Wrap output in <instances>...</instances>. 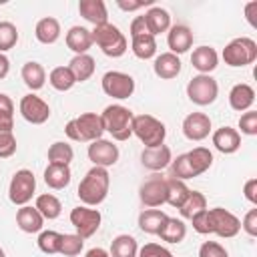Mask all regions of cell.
<instances>
[{
  "instance_id": "6da1fadb",
  "label": "cell",
  "mask_w": 257,
  "mask_h": 257,
  "mask_svg": "<svg viewBox=\"0 0 257 257\" xmlns=\"http://www.w3.org/2000/svg\"><path fill=\"white\" fill-rule=\"evenodd\" d=\"M193 229L199 235H219L223 239H231L241 231V221L227 209L215 207V209H203L193 219Z\"/></svg>"
},
{
  "instance_id": "7a4b0ae2",
  "label": "cell",
  "mask_w": 257,
  "mask_h": 257,
  "mask_svg": "<svg viewBox=\"0 0 257 257\" xmlns=\"http://www.w3.org/2000/svg\"><path fill=\"white\" fill-rule=\"evenodd\" d=\"M108 187H110V175H108V171L104 167H92L82 177L76 195H78V199L86 207H96V205H100L106 199Z\"/></svg>"
},
{
  "instance_id": "3957f363",
  "label": "cell",
  "mask_w": 257,
  "mask_h": 257,
  "mask_svg": "<svg viewBox=\"0 0 257 257\" xmlns=\"http://www.w3.org/2000/svg\"><path fill=\"white\" fill-rule=\"evenodd\" d=\"M64 133L70 141L76 143H92L102 139L104 133V124H102V116L96 112H82L76 118H70L64 126Z\"/></svg>"
},
{
  "instance_id": "277c9868",
  "label": "cell",
  "mask_w": 257,
  "mask_h": 257,
  "mask_svg": "<svg viewBox=\"0 0 257 257\" xmlns=\"http://www.w3.org/2000/svg\"><path fill=\"white\" fill-rule=\"evenodd\" d=\"M104 131L112 135L114 141H126L133 135V110L122 104H108L102 110Z\"/></svg>"
},
{
  "instance_id": "5b68a950",
  "label": "cell",
  "mask_w": 257,
  "mask_h": 257,
  "mask_svg": "<svg viewBox=\"0 0 257 257\" xmlns=\"http://www.w3.org/2000/svg\"><path fill=\"white\" fill-rule=\"evenodd\" d=\"M90 32H92V42H96L100 46V50L110 58L122 56L128 48V42H126L124 34L118 30V26H114L110 22L94 26V30H90Z\"/></svg>"
},
{
  "instance_id": "8992f818",
  "label": "cell",
  "mask_w": 257,
  "mask_h": 257,
  "mask_svg": "<svg viewBox=\"0 0 257 257\" xmlns=\"http://www.w3.org/2000/svg\"><path fill=\"white\" fill-rule=\"evenodd\" d=\"M133 135L145 145V149H153L165 145L167 128L153 114H137L133 116Z\"/></svg>"
},
{
  "instance_id": "52a82bcc",
  "label": "cell",
  "mask_w": 257,
  "mask_h": 257,
  "mask_svg": "<svg viewBox=\"0 0 257 257\" xmlns=\"http://www.w3.org/2000/svg\"><path fill=\"white\" fill-rule=\"evenodd\" d=\"M255 58H257V42L253 38H247V36L233 38L223 48V60H225V64H229L233 68L253 64Z\"/></svg>"
},
{
  "instance_id": "ba28073f",
  "label": "cell",
  "mask_w": 257,
  "mask_h": 257,
  "mask_svg": "<svg viewBox=\"0 0 257 257\" xmlns=\"http://www.w3.org/2000/svg\"><path fill=\"white\" fill-rule=\"evenodd\" d=\"M219 94V84L211 74H197L187 84V96L199 106L213 104Z\"/></svg>"
},
{
  "instance_id": "9c48e42d",
  "label": "cell",
  "mask_w": 257,
  "mask_h": 257,
  "mask_svg": "<svg viewBox=\"0 0 257 257\" xmlns=\"http://www.w3.org/2000/svg\"><path fill=\"white\" fill-rule=\"evenodd\" d=\"M36 191V179H34V173L28 171V169H20L12 175L10 179V185H8V199L14 203V205H26L32 195Z\"/></svg>"
},
{
  "instance_id": "30bf717a",
  "label": "cell",
  "mask_w": 257,
  "mask_h": 257,
  "mask_svg": "<svg viewBox=\"0 0 257 257\" xmlns=\"http://www.w3.org/2000/svg\"><path fill=\"white\" fill-rule=\"evenodd\" d=\"M100 86H102V92L106 96L122 100V98H128L135 92V78L126 72H120V70H108L102 76Z\"/></svg>"
},
{
  "instance_id": "8fae6325",
  "label": "cell",
  "mask_w": 257,
  "mask_h": 257,
  "mask_svg": "<svg viewBox=\"0 0 257 257\" xmlns=\"http://www.w3.org/2000/svg\"><path fill=\"white\" fill-rule=\"evenodd\" d=\"M100 221H102L100 213H98L96 209L86 207V205H78V207H74V209L70 211V223L74 225L76 235L82 237V239L92 237V235L98 231Z\"/></svg>"
},
{
  "instance_id": "7c38bea8",
  "label": "cell",
  "mask_w": 257,
  "mask_h": 257,
  "mask_svg": "<svg viewBox=\"0 0 257 257\" xmlns=\"http://www.w3.org/2000/svg\"><path fill=\"white\" fill-rule=\"evenodd\" d=\"M141 203L145 207H161L167 203V179L161 175L149 177L139 189Z\"/></svg>"
},
{
  "instance_id": "4fadbf2b",
  "label": "cell",
  "mask_w": 257,
  "mask_h": 257,
  "mask_svg": "<svg viewBox=\"0 0 257 257\" xmlns=\"http://www.w3.org/2000/svg\"><path fill=\"white\" fill-rule=\"evenodd\" d=\"M20 114L24 120H28L32 124H42L50 118V106L40 96L30 92L20 98Z\"/></svg>"
},
{
  "instance_id": "5bb4252c",
  "label": "cell",
  "mask_w": 257,
  "mask_h": 257,
  "mask_svg": "<svg viewBox=\"0 0 257 257\" xmlns=\"http://www.w3.org/2000/svg\"><path fill=\"white\" fill-rule=\"evenodd\" d=\"M88 159L92 161L94 167H112L116 161H118V147L112 143V141H106V139H98V141H92L88 145V151H86Z\"/></svg>"
},
{
  "instance_id": "9a60e30c",
  "label": "cell",
  "mask_w": 257,
  "mask_h": 257,
  "mask_svg": "<svg viewBox=\"0 0 257 257\" xmlns=\"http://www.w3.org/2000/svg\"><path fill=\"white\" fill-rule=\"evenodd\" d=\"M211 133V118L205 112H191L183 120V135L189 141H203Z\"/></svg>"
},
{
  "instance_id": "2e32d148",
  "label": "cell",
  "mask_w": 257,
  "mask_h": 257,
  "mask_svg": "<svg viewBox=\"0 0 257 257\" xmlns=\"http://www.w3.org/2000/svg\"><path fill=\"white\" fill-rule=\"evenodd\" d=\"M173 161V153L167 145H159V147H153V149H143L141 153V163L145 169L149 171H163L171 165Z\"/></svg>"
},
{
  "instance_id": "e0dca14e",
  "label": "cell",
  "mask_w": 257,
  "mask_h": 257,
  "mask_svg": "<svg viewBox=\"0 0 257 257\" xmlns=\"http://www.w3.org/2000/svg\"><path fill=\"white\" fill-rule=\"evenodd\" d=\"M167 44L171 48L173 54H185L191 46H193V32L189 26L185 24H175L169 28V34H167Z\"/></svg>"
},
{
  "instance_id": "ac0fdd59",
  "label": "cell",
  "mask_w": 257,
  "mask_h": 257,
  "mask_svg": "<svg viewBox=\"0 0 257 257\" xmlns=\"http://www.w3.org/2000/svg\"><path fill=\"white\" fill-rule=\"evenodd\" d=\"M213 145L219 153L233 155L241 147V135H239V131H235L231 126H221L213 133Z\"/></svg>"
},
{
  "instance_id": "d6986e66",
  "label": "cell",
  "mask_w": 257,
  "mask_h": 257,
  "mask_svg": "<svg viewBox=\"0 0 257 257\" xmlns=\"http://www.w3.org/2000/svg\"><path fill=\"white\" fill-rule=\"evenodd\" d=\"M191 64L193 68H197L201 74H209L217 68L219 64V54L213 46H199L193 50L191 54Z\"/></svg>"
},
{
  "instance_id": "ffe728a7",
  "label": "cell",
  "mask_w": 257,
  "mask_h": 257,
  "mask_svg": "<svg viewBox=\"0 0 257 257\" xmlns=\"http://www.w3.org/2000/svg\"><path fill=\"white\" fill-rule=\"evenodd\" d=\"M255 102V90L253 86L245 84V82H239L235 84L231 90H229V106L237 112H243V110H251Z\"/></svg>"
},
{
  "instance_id": "44dd1931",
  "label": "cell",
  "mask_w": 257,
  "mask_h": 257,
  "mask_svg": "<svg viewBox=\"0 0 257 257\" xmlns=\"http://www.w3.org/2000/svg\"><path fill=\"white\" fill-rule=\"evenodd\" d=\"M78 12L84 20H88L94 26H100V24L108 22L106 4L102 0H80L78 2Z\"/></svg>"
},
{
  "instance_id": "7402d4cb",
  "label": "cell",
  "mask_w": 257,
  "mask_h": 257,
  "mask_svg": "<svg viewBox=\"0 0 257 257\" xmlns=\"http://www.w3.org/2000/svg\"><path fill=\"white\" fill-rule=\"evenodd\" d=\"M153 70L159 78L163 80H171L175 76H179L181 72V58L173 52H163L155 58V64H153Z\"/></svg>"
},
{
  "instance_id": "603a6c76",
  "label": "cell",
  "mask_w": 257,
  "mask_h": 257,
  "mask_svg": "<svg viewBox=\"0 0 257 257\" xmlns=\"http://www.w3.org/2000/svg\"><path fill=\"white\" fill-rule=\"evenodd\" d=\"M16 225H18L24 233H38V231H42L44 217L38 213L36 207L22 205V207L16 211Z\"/></svg>"
},
{
  "instance_id": "cb8c5ba5",
  "label": "cell",
  "mask_w": 257,
  "mask_h": 257,
  "mask_svg": "<svg viewBox=\"0 0 257 257\" xmlns=\"http://www.w3.org/2000/svg\"><path fill=\"white\" fill-rule=\"evenodd\" d=\"M92 44H94L92 42V32L84 26H72L66 32V46L74 54H86Z\"/></svg>"
},
{
  "instance_id": "d4e9b609",
  "label": "cell",
  "mask_w": 257,
  "mask_h": 257,
  "mask_svg": "<svg viewBox=\"0 0 257 257\" xmlns=\"http://www.w3.org/2000/svg\"><path fill=\"white\" fill-rule=\"evenodd\" d=\"M143 18H145V24H147V28H149V32H151L153 36H157V34H161V32H167V30L171 28V16H169V12H167L165 8H161V6L149 8Z\"/></svg>"
},
{
  "instance_id": "484cf974",
  "label": "cell",
  "mask_w": 257,
  "mask_h": 257,
  "mask_svg": "<svg viewBox=\"0 0 257 257\" xmlns=\"http://www.w3.org/2000/svg\"><path fill=\"white\" fill-rule=\"evenodd\" d=\"M34 36L38 42L42 44H54L58 38H60V22L52 16H46V18H40L36 22V28H34Z\"/></svg>"
},
{
  "instance_id": "4316f807",
  "label": "cell",
  "mask_w": 257,
  "mask_h": 257,
  "mask_svg": "<svg viewBox=\"0 0 257 257\" xmlns=\"http://www.w3.org/2000/svg\"><path fill=\"white\" fill-rule=\"evenodd\" d=\"M94 58L90 54H74L72 60L68 62V68L74 76L76 82H84L94 74Z\"/></svg>"
},
{
  "instance_id": "83f0119b",
  "label": "cell",
  "mask_w": 257,
  "mask_h": 257,
  "mask_svg": "<svg viewBox=\"0 0 257 257\" xmlns=\"http://www.w3.org/2000/svg\"><path fill=\"white\" fill-rule=\"evenodd\" d=\"M185 155H187V161H189V167H191L193 177L203 175L213 165V153L207 147H195L193 151H189Z\"/></svg>"
},
{
  "instance_id": "f1b7e54d",
  "label": "cell",
  "mask_w": 257,
  "mask_h": 257,
  "mask_svg": "<svg viewBox=\"0 0 257 257\" xmlns=\"http://www.w3.org/2000/svg\"><path fill=\"white\" fill-rule=\"evenodd\" d=\"M70 177H72V173H70L68 165H48L44 169V183L50 189H56V191L68 187Z\"/></svg>"
},
{
  "instance_id": "f546056e",
  "label": "cell",
  "mask_w": 257,
  "mask_h": 257,
  "mask_svg": "<svg viewBox=\"0 0 257 257\" xmlns=\"http://www.w3.org/2000/svg\"><path fill=\"white\" fill-rule=\"evenodd\" d=\"M20 74H22L24 84H26L30 90H40V88L44 86V82H46V70H44V66H42L40 62H34V60L26 62V64L22 66Z\"/></svg>"
},
{
  "instance_id": "4dcf8cb0",
  "label": "cell",
  "mask_w": 257,
  "mask_h": 257,
  "mask_svg": "<svg viewBox=\"0 0 257 257\" xmlns=\"http://www.w3.org/2000/svg\"><path fill=\"white\" fill-rule=\"evenodd\" d=\"M167 217L169 215L165 211H161V209H147V211H143L139 215V227H141V231H145L149 235H159V231H161L163 223L167 221Z\"/></svg>"
},
{
  "instance_id": "1f68e13d",
  "label": "cell",
  "mask_w": 257,
  "mask_h": 257,
  "mask_svg": "<svg viewBox=\"0 0 257 257\" xmlns=\"http://www.w3.org/2000/svg\"><path fill=\"white\" fill-rule=\"evenodd\" d=\"M185 235H187V225L183 223V219H177V217H167V221L159 231V237L167 243H181Z\"/></svg>"
},
{
  "instance_id": "d6a6232c",
  "label": "cell",
  "mask_w": 257,
  "mask_h": 257,
  "mask_svg": "<svg viewBox=\"0 0 257 257\" xmlns=\"http://www.w3.org/2000/svg\"><path fill=\"white\" fill-rule=\"evenodd\" d=\"M139 245L137 239L131 235H116L110 243V257H137Z\"/></svg>"
},
{
  "instance_id": "836d02e7",
  "label": "cell",
  "mask_w": 257,
  "mask_h": 257,
  "mask_svg": "<svg viewBox=\"0 0 257 257\" xmlns=\"http://www.w3.org/2000/svg\"><path fill=\"white\" fill-rule=\"evenodd\" d=\"M131 50H133V54H135L137 58L149 60V58H153V56L157 54V40H155V36H151V34L135 36V38L131 40Z\"/></svg>"
},
{
  "instance_id": "e575fe53",
  "label": "cell",
  "mask_w": 257,
  "mask_h": 257,
  "mask_svg": "<svg viewBox=\"0 0 257 257\" xmlns=\"http://www.w3.org/2000/svg\"><path fill=\"white\" fill-rule=\"evenodd\" d=\"M189 191L191 189L185 185V181H179L175 177H169L167 179V203L171 207L179 209L185 203V199L189 197Z\"/></svg>"
},
{
  "instance_id": "d590c367",
  "label": "cell",
  "mask_w": 257,
  "mask_h": 257,
  "mask_svg": "<svg viewBox=\"0 0 257 257\" xmlns=\"http://www.w3.org/2000/svg\"><path fill=\"white\" fill-rule=\"evenodd\" d=\"M34 207H36L38 213H40L44 219H48V221L56 219V217L60 215V211H62V203L58 201V197H54V195H50V193L38 195Z\"/></svg>"
},
{
  "instance_id": "8d00e7d4",
  "label": "cell",
  "mask_w": 257,
  "mask_h": 257,
  "mask_svg": "<svg viewBox=\"0 0 257 257\" xmlns=\"http://www.w3.org/2000/svg\"><path fill=\"white\" fill-rule=\"evenodd\" d=\"M203 209H207V197L203 193H199V191H189V197L179 207V213H181L183 219H193Z\"/></svg>"
},
{
  "instance_id": "74e56055",
  "label": "cell",
  "mask_w": 257,
  "mask_h": 257,
  "mask_svg": "<svg viewBox=\"0 0 257 257\" xmlns=\"http://www.w3.org/2000/svg\"><path fill=\"white\" fill-rule=\"evenodd\" d=\"M48 82H50L52 88H56L60 92L70 90L76 84V80H74V76H72V72H70L68 66H56V68H52L50 74H48Z\"/></svg>"
},
{
  "instance_id": "f35d334b",
  "label": "cell",
  "mask_w": 257,
  "mask_h": 257,
  "mask_svg": "<svg viewBox=\"0 0 257 257\" xmlns=\"http://www.w3.org/2000/svg\"><path fill=\"white\" fill-rule=\"evenodd\" d=\"M74 159V151L68 143L64 141H56L50 145L48 149V165H70V161Z\"/></svg>"
},
{
  "instance_id": "ab89813d",
  "label": "cell",
  "mask_w": 257,
  "mask_h": 257,
  "mask_svg": "<svg viewBox=\"0 0 257 257\" xmlns=\"http://www.w3.org/2000/svg\"><path fill=\"white\" fill-rule=\"evenodd\" d=\"M82 247H84V239L82 237H78L76 233L74 235L72 233H64L60 237V249H58V253L64 255V257H76V255H80Z\"/></svg>"
},
{
  "instance_id": "60d3db41",
  "label": "cell",
  "mask_w": 257,
  "mask_h": 257,
  "mask_svg": "<svg viewBox=\"0 0 257 257\" xmlns=\"http://www.w3.org/2000/svg\"><path fill=\"white\" fill-rule=\"evenodd\" d=\"M14 128V102L8 94L0 92V131Z\"/></svg>"
},
{
  "instance_id": "b9f144b4",
  "label": "cell",
  "mask_w": 257,
  "mask_h": 257,
  "mask_svg": "<svg viewBox=\"0 0 257 257\" xmlns=\"http://www.w3.org/2000/svg\"><path fill=\"white\" fill-rule=\"evenodd\" d=\"M60 237H62V233H56V231H40V235H38V249L42 253H46V255L58 253Z\"/></svg>"
},
{
  "instance_id": "7bdbcfd3",
  "label": "cell",
  "mask_w": 257,
  "mask_h": 257,
  "mask_svg": "<svg viewBox=\"0 0 257 257\" xmlns=\"http://www.w3.org/2000/svg\"><path fill=\"white\" fill-rule=\"evenodd\" d=\"M18 42V30L12 22H0V54L14 48Z\"/></svg>"
},
{
  "instance_id": "ee69618b",
  "label": "cell",
  "mask_w": 257,
  "mask_h": 257,
  "mask_svg": "<svg viewBox=\"0 0 257 257\" xmlns=\"http://www.w3.org/2000/svg\"><path fill=\"white\" fill-rule=\"evenodd\" d=\"M171 175L175 179H179V181L193 179V173H191V167H189V161H187V155L185 153L171 161Z\"/></svg>"
},
{
  "instance_id": "f6af8a7d",
  "label": "cell",
  "mask_w": 257,
  "mask_h": 257,
  "mask_svg": "<svg viewBox=\"0 0 257 257\" xmlns=\"http://www.w3.org/2000/svg\"><path fill=\"white\" fill-rule=\"evenodd\" d=\"M16 137L12 131H0V159H8L16 153Z\"/></svg>"
},
{
  "instance_id": "bcb514c9",
  "label": "cell",
  "mask_w": 257,
  "mask_h": 257,
  "mask_svg": "<svg viewBox=\"0 0 257 257\" xmlns=\"http://www.w3.org/2000/svg\"><path fill=\"white\" fill-rule=\"evenodd\" d=\"M239 128L243 135L247 137H255L257 135V112L255 110H247L239 116Z\"/></svg>"
},
{
  "instance_id": "7dc6e473",
  "label": "cell",
  "mask_w": 257,
  "mask_h": 257,
  "mask_svg": "<svg viewBox=\"0 0 257 257\" xmlns=\"http://www.w3.org/2000/svg\"><path fill=\"white\" fill-rule=\"evenodd\" d=\"M199 257H229L227 249L217 241H205L199 247Z\"/></svg>"
},
{
  "instance_id": "c3c4849f",
  "label": "cell",
  "mask_w": 257,
  "mask_h": 257,
  "mask_svg": "<svg viewBox=\"0 0 257 257\" xmlns=\"http://www.w3.org/2000/svg\"><path fill=\"white\" fill-rule=\"evenodd\" d=\"M137 257H173V253L159 243H147L139 249Z\"/></svg>"
},
{
  "instance_id": "681fc988",
  "label": "cell",
  "mask_w": 257,
  "mask_h": 257,
  "mask_svg": "<svg viewBox=\"0 0 257 257\" xmlns=\"http://www.w3.org/2000/svg\"><path fill=\"white\" fill-rule=\"evenodd\" d=\"M241 229L249 235V237H255L257 235V209H249L241 221Z\"/></svg>"
},
{
  "instance_id": "f907efd6",
  "label": "cell",
  "mask_w": 257,
  "mask_h": 257,
  "mask_svg": "<svg viewBox=\"0 0 257 257\" xmlns=\"http://www.w3.org/2000/svg\"><path fill=\"white\" fill-rule=\"evenodd\" d=\"M143 34H151L147 24H145V18L143 16H135V20L131 22V38L135 36H143ZM153 36V34H151Z\"/></svg>"
},
{
  "instance_id": "816d5d0a",
  "label": "cell",
  "mask_w": 257,
  "mask_h": 257,
  "mask_svg": "<svg viewBox=\"0 0 257 257\" xmlns=\"http://www.w3.org/2000/svg\"><path fill=\"white\" fill-rule=\"evenodd\" d=\"M243 195H245V199H247L249 203L257 205V179H249V181L245 183Z\"/></svg>"
},
{
  "instance_id": "f5cc1de1",
  "label": "cell",
  "mask_w": 257,
  "mask_h": 257,
  "mask_svg": "<svg viewBox=\"0 0 257 257\" xmlns=\"http://www.w3.org/2000/svg\"><path fill=\"white\" fill-rule=\"evenodd\" d=\"M153 0H139V2H124V0H116V6L124 12H133V10H139L143 6H151Z\"/></svg>"
},
{
  "instance_id": "db71d44e",
  "label": "cell",
  "mask_w": 257,
  "mask_h": 257,
  "mask_svg": "<svg viewBox=\"0 0 257 257\" xmlns=\"http://www.w3.org/2000/svg\"><path fill=\"white\" fill-rule=\"evenodd\" d=\"M257 12V2L253 0V2H247L245 4V16H247V20H249V24L253 26V28H257V22H255V14Z\"/></svg>"
},
{
  "instance_id": "11a10c76",
  "label": "cell",
  "mask_w": 257,
  "mask_h": 257,
  "mask_svg": "<svg viewBox=\"0 0 257 257\" xmlns=\"http://www.w3.org/2000/svg\"><path fill=\"white\" fill-rule=\"evenodd\" d=\"M8 70H10V60L6 54H0V80L8 74Z\"/></svg>"
},
{
  "instance_id": "9f6ffc18",
  "label": "cell",
  "mask_w": 257,
  "mask_h": 257,
  "mask_svg": "<svg viewBox=\"0 0 257 257\" xmlns=\"http://www.w3.org/2000/svg\"><path fill=\"white\" fill-rule=\"evenodd\" d=\"M84 257H110V255H108V251L102 249V247H92V249L86 251Z\"/></svg>"
},
{
  "instance_id": "6f0895ef",
  "label": "cell",
  "mask_w": 257,
  "mask_h": 257,
  "mask_svg": "<svg viewBox=\"0 0 257 257\" xmlns=\"http://www.w3.org/2000/svg\"><path fill=\"white\" fill-rule=\"evenodd\" d=\"M0 257H6V253H4V249L0 247Z\"/></svg>"
}]
</instances>
